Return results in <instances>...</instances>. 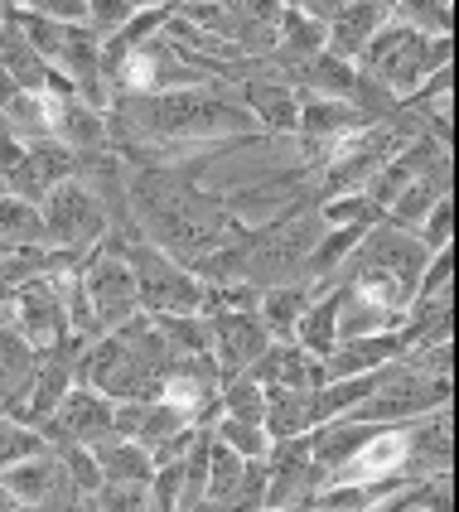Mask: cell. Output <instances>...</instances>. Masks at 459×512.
I'll return each mask as SVG.
<instances>
[{"label": "cell", "instance_id": "cell-6", "mask_svg": "<svg viewBox=\"0 0 459 512\" xmlns=\"http://www.w3.org/2000/svg\"><path fill=\"white\" fill-rule=\"evenodd\" d=\"M0 484L10 488V498L20 508H83V493L68 479L54 445L29 459H15L10 469H0Z\"/></svg>", "mask_w": 459, "mask_h": 512}, {"label": "cell", "instance_id": "cell-19", "mask_svg": "<svg viewBox=\"0 0 459 512\" xmlns=\"http://www.w3.org/2000/svg\"><path fill=\"white\" fill-rule=\"evenodd\" d=\"M261 426H266L271 440L305 435V430H310V387H266Z\"/></svg>", "mask_w": 459, "mask_h": 512}, {"label": "cell", "instance_id": "cell-32", "mask_svg": "<svg viewBox=\"0 0 459 512\" xmlns=\"http://www.w3.org/2000/svg\"><path fill=\"white\" fill-rule=\"evenodd\" d=\"M15 92H20V87H15V78H10V73H5V68H0V107H5V102H10V97H15Z\"/></svg>", "mask_w": 459, "mask_h": 512}, {"label": "cell", "instance_id": "cell-24", "mask_svg": "<svg viewBox=\"0 0 459 512\" xmlns=\"http://www.w3.org/2000/svg\"><path fill=\"white\" fill-rule=\"evenodd\" d=\"M213 435L223 440V445H232L242 459H266V450H271V435H266V426L261 421H237V416H213Z\"/></svg>", "mask_w": 459, "mask_h": 512}, {"label": "cell", "instance_id": "cell-7", "mask_svg": "<svg viewBox=\"0 0 459 512\" xmlns=\"http://www.w3.org/2000/svg\"><path fill=\"white\" fill-rule=\"evenodd\" d=\"M112 406L116 401L107 392H97V387H87V382H73L63 401L54 406V416L49 421H39V435L49 440V445H97V440H107L112 435Z\"/></svg>", "mask_w": 459, "mask_h": 512}, {"label": "cell", "instance_id": "cell-17", "mask_svg": "<svg viewBox=\"0 0 459 512\" xmlns=\"http://www.w3.org/2000/svg\"><path fill=\"white\" fill-rule=\"evenodd\" d=\"M242 484H247V459L208 430V488H203V508L237 512V493H242Z\"/></svg>", "mask_w": 459, "mask_h": 512}, {"label": "cell", "instance_id": "cell-5", "mask_svg": "<svg viewBox=\"0 0 459 512\" xmlns=\"http://www.w3.org/2000/svg\"><path fill=\"white\" fill-rule=\"evenodd\" d=\"M78 276H83V290H87V305H92V319H97V329H116V324H126L131 314L141 310L136 305V276H131V261L112 247H92L83 252L78 261Z\"/></svg>", "mask_w": 459, "mask_h": 512}, {"label": "cell", "instance_id": "cell-25", "mask_svg": "<svg viewBox=\"0 0 459 512\" xmlns=\"http://www.w3.org/2000/svg\"><path fill=\"white\" fill-rule=\"evenodd\" d=\"M39 450H49V440L39 435V426H25L15 416H0V469H10L15 459L39 455Z\"/></svg>", "mask_w": 459, "mask_h": 512}, {"label": "cell", "instance_id": "cell-13", "mask_svg": "<svg viewBox=\"0 0 459 512\" xmlns=\"http://www.w3.org/2000/svg\"><path fill=\"white\" fill-rule=\"evenodd\" d=\"M34 368H39V353L25 343V334L15 324H0V411L5 416L25 401Z\"/></svg>", "mask_w": 459, "mask_h": 512}, {"label": "cell", "instance_id": "cell-29", "mask_svg": "<svg viewBox=\"0 0 459 512\" xmlns=\"http://www.w3.org/2000/svg\"><path fill=\"white\" fill-rule=\"evenodd\" d=\"M87 508H112V512H131V508H150V493L136 484H102L92 498H87Z\"/></svg>", "mask_w": 459, "mask_h": 512}, {"label": "cell", "instance_id": "cell-1", "mask_svg": "<svg viewBox=\"0 0 459 512\" xmlns=\"http://www.w3.org/2000/svg\"><path fill=\"white\" fill-rule=\"evenodd\" d=\"M450 54H455V34H421L402 20H387L353 63L363 73H373L377 83H387L397 97H411L435 68L450 63Z\"/></svg>", "mask_w": 459, "mask_h": 512}, {"label": "cell", "instance_id": "cell-26", "mask_svg": "<svg viewBox=\"0 0 459 512\" xmlns=\"http://www.w3.org/2000/svg\"><path fill=\"white\" fill-rule=\"evenodd\" d=\"M416 237H421L431 252H440V247H455V199H450V194L431 203V213L416 223Z\"/></svg>", "mask_w": 459, "mask_h": 512}, {"label": "cell", "instance_id": "cell-9", "mask_svg": "<svg viewBox=\"0 0 459 512\" xmlns=\"http://www.w3.org/2000/svg\"><path fill=\"white\" fill-rule=\"evenodd\" d=\"M266 324H261L257 310H213L208 314V353H213V363L218 372L228 377V372H247L257 363L261 353H266Z\"/></svg>", "mask_w": 459, "mask_h": 512}, {"label": "cell", "instance_id": "cell-28", "mask_svg": "<svg viewBox=\"0 0 459 512\" xmlns=\"http://www.w3.org/2000/svg\"><path fill=\"white\" fill-rule=\"evenodd\" d=\"M179 484H184V469H179V459H165V464H155V474H150V508L155 512H179Z\"/></svg>", "mask_w": 459, "mask_h": 512}, {"label": "cell", "instance_id": "cell-35", "mask_svg": "<svg viewBox=\"0 0 459 512\" xmlns=\"http://www.w3.org/2000/svg\"><path fill=\"white\" fill-rule=\"evenodd\" d=\"M0 5H29V0H0Z\"/></svg>", "mask_w": 459, "mask_h": 512}, {"label": "cell", "instance_id": "cell-8", "mask_svg": "<svg viewBox=\"0 0 459 512\" xmlns=\"http://www.w3.org/2000/svg\"><path fill=\"white\" fill-rule=\"evenodd\" d=\"M10 324L25 334V343L34 353H49L68 329V314L58 305V290L49 276H34V281H20L10 290Z\"/></svg>", "mask_w": 459, "mask_h": 512}, {"label": "cell", "instance_id": "cell-14", "mask_svg": "<svg viewBox=\"0 0 459 512\" xmlns=\"http://www.w3.org/2000/svg\"><path fill=\"white\" fill-rule=\"evenodd\" d=\"M92 459H97V469H102V484H136L145 488L150 484V474H155V459L145 450L141 440H126V435H107V440H97V445H87Z\"/></svg>", "mask_w": 459, "mask_h": 512}, {"label": "cell", "instance_id": "cell-18", "mask_svg": "<svg viewBox=\"0 0 459 512\" xmlns=\"http://www.w3.org/2000/svg\"><path fill=\"white\" fill-rule=\"evenodd\" d=\"M290 339L300 343L310 358H324L339 343V285H324L315 300L305 305V314H300V324H295Z\"/></svg>", "mask_w": 459, "mask_h": 512}, {"label": "cell", "instance_id": "cell-4", "mask_svg": "<svg viewBox=\"0 0 459 512\" xmlns=\"http://www.w3.org/2000/svg\"><path fill=\"white\" fill-rule=\"evenodd\" d=\"M39 223H44V242L58 252L83 256L107 237V208L97 203V194L87 189L78 170L68 179H58L54 189L39 199Z\"/></svg>", "mask_w": 459, "mask_h": 512}, {"label": "cell", "instance_id": "cell-33", "mask_svg": "<svg viewBox=\"0 0 459 512\" xmlns=\"http://www.w3.org/2000/svg\"><path fill=\"white\" fill-rule=\"evenodd\" d=\"M10 508H20V503H15V498H10V488L0 484V512H10Z\"/></svg>", "mask_w": 459, "mask_h": 512}, {"label": "cell", "instance_id": "cell-31", "mask_svg": "<svg viewBox=\"0 0 459 512\" xmlns=\"http://www.w3.org/2000/svg\"><path fill=\"white\" fill-rule=\"evenodd\" d=\"M29 10L49 15V20H63V25H83V0H29Z\"/></svg>", "mask_w": 459, "mask_h": 512}, {"label": "cell", "instance_id": "cell-10", "mask_svg": "<svg viewBox=\"0 0 459 512\" xmlns=\"http://www.w3.org/2000/svg\"><path fill=\"white\" fill-rule=\"evenodd\" d=\"M387 20H392V15H387V0H339L334 15L324 20V49H334V54H344V58H358L363 44H368Z\"/></svg>", "mask_w": 459, "mask_h": 512}, {"label": "cell", "instance_id": "cell-2", "mask_svg": "<svg viewBox=\"0 0 459 512\" xmlns=\"http://www.w3.org/2000/svg\"><path fill=\"white\" fill-rule=\"evenodd\" d=\"M121 256L131 261V276H136V305L145 314H194L208 305V281H203L194 266H184L179 256H170L155 242H126Z\"/></svg>", "mask_w": 459, "mask_h": 512}, {"label": "cell", "instance_id": "cell-20", "mask_svg": "<svg viewBox=\"0 0 459 512\" xmlns=\"http://www.w3.org/2000/svg\"><path fill=\"white\" fill-rule=\"evenodd\" d=\"M29 242H44L39 203L0 189V247H29Z\"/></svg>", "mask_w": 459, "mask_h": 512}, {"label": "cell", "instance_id": "cell-36", "mask_svg": "<svg viewBox=\"0 0 459 512\" xmlns=\"http://www.w3.org/2000/svg\"><path fill=\"white\" fill-rule=\"evenodd\" d=\"M0 25H5V5H0Z\"/></svg>", "mask_w": 459, "mask_h": 512}, {"label": "cell", "instance_id": "cell-22", "mask_svg": "<svg viewBox=\"0 0 459 512\" xmlns=\"http://www.w3.org/2000/svg\"><path fill=\"white\" fill-rule=\"evenodd\" d=\"M387 15L421 34H455V0H387Z\"/></svg>", "mask_w": 459, "mask_h": 512}, {"label": "cell", "instance_id": "cell-16", "mask_svg": "<svg viewBox=\"0 0 459 512\" xmlns=\"http://www.w3.org/2000/svg\"><path fill=\"white\" fill-rule=\"evenodd\" d=\"M0 68L15 78L20 92H49V58L29 44L25 29L15 25L10 15H5V25H0Z\"/></svg>", "mask_w": 459, "mask_h": 512}, {"label": "cell", "instance_id": "cell-34", "mask_svg": "<svg viewBox=\"0 0 459 512\" xmlns=\"http://www.w3.org/2000/svg\"><path fill=\"white\" fill-rule=\"evenodd\" d=\"M131 5L141 10V5H174V0H131Z\"/></svg>", "mask_w": 459, "mask_h": 512}, {"label": "cell", "instance_id": "cell-23", "mask_svg": "<svg viewBox=\"0 0 459 512\" xmlns=\"http://www.w3.org/2000/svg\"><path fill=\"white\" fill-rule=\"evenodd\" d=\"M184 484H179V512H203V488H208V426L189 440V450L179 459Z\"/></svg>", "mask_w": 459, "mask_h": 512}, {"label": "cell", "instance_id": "cell-11", "mask_svg": "<svg viewBox=\"0 0 459 512\" xmlns=\"http://www.w3.org/2000/svg\"><path fill=\"white\" fill-rule=\"evenodd\" d=\"M281 78H286L300 97H348V92H353V78H358V63L344 54H334V49H319V54L281 68Z\"/></svg>", "mask_w": 459, "mask_h": 512}, {"label": "cell", "instance_id": "cell-15", "mask_svg": "<svg viewBox=\"0 0 459 512\" xmlns=\"http://www.w3.org/2000/svg\"><path fill=\"white\" fill-rule=\"evenodd\" d=\"M324 49V20H315V15H305L300 5H281V20H276V49H271V68L281 73V68H290V63H300V58H310Z\"/></svg>", "mask_w": 459, "mask_h": 512}, {"label": "cell", "instance_id": "cell-12", "mask_svg": "<svg viewBox=\"0 0 459 512\" xmlns=\"http://www.w3.org/2000/svg\"><path fill=\"white\" fill-rule=\"evenodd\" d=\"M324 285L305 281V276H295V281H281V285H266L257 295V314L261 324H266V334L271 339H290L295 334V324H300V314H305V305L315 300Z\"/></svg>", "mask_w": 459, "mask_h": 512}, {"label": "cell", "instance_id": "cell-3", "mask_svg": "<svg viewBox=\"0 0 459 512\" xmlns=\"http://www.w3.org/2000/svg\"><path fill=\"white\" fill-rule=\"evenodd\" d=\"M78 382L107 392L112 401H150L160 387V368H150L116 329H102L78 353Z\"/></svg>", "mask_w": 459, "mask_h": 512}, {"label": "cell", "instance_id": "cell-21", "mask_svg": "<svg viewBox=\"0 0 459 512\" xmlns=\"http://www.w3.org/2000/svg\"><path fill=\"white\" fill-rule=\"evenodd\" d=\"M155 329L165 334L174 358H199L208 353V314L194 310V314H150Z\"/></svg>", "mask_w": 459, "mask_h": 512}, {"label": "cell", "instance_id": "cell-27", "mask_svg": "<svg viewBox=\"0 0 459 512\" xmlns=\"http://www.w3.org/2000/svg\"><path fill=\"white\" fill-rule=\"evenodd\" d=\"M58 459H63L68 479L78 484V493H83V508H87V498L102 488V469H97L92 450H87V445H58Z\"/></svg>", "mask_w": 459, "mask_h": 512}, {"label": "cell", "instance_id": "cell-30", "mask_svg": "<svg viewBox=\"0 0 459 512\" xmlns=\"http://www.w3.org/2000/svg\"><path fill=\"white\" fill-rule=\"evenodd\" d=\"M83 5H87V10H83V25L92 29L97 39H102V34H112V29L121 25L131 10H136L131 0H83Z\"/></svg>", "mask_w": 459, "mask_h": 512}]
</instances>
